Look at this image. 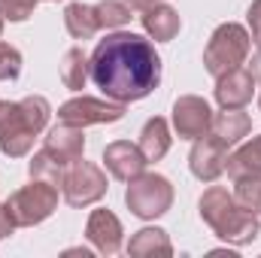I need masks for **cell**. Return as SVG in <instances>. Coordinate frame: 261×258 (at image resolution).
I'll use <instances>...</instances> for the list:
<instances>
[{"instance_id": "1", "label": "cell", "mask_w": 261, "mask_h": 258, "mask_svg": "<svg viewBox=\"0 0 261 258\" xmlns=\"http://www.w3.org/2000/svg\"><path fill=\"white\" fill-rule=\"evenodd\" d=\"M88 67L94 85L116 104L143 100L161 79V61L155 55V46L130 31H116L100 40Z\"/></svg>"}, {"instance_id": "2", "label": "cell", "mask_w": 261, "mask_h": 258, "mask_svg": "<svg viewBox=\"0 0 261 258\" xmlns=\"http://www.w3.org/2000/svg\"><path fill=\"white\" fill-rule=\"evenodd\" d=\"M49 100L40 94H31L18 104L0 107V149L12 158H21L31 152L34 137L49 122Z\"/></svg>"}, {"instance_id": "3", "label": "cell", "mask_w": 261, "mask_h": 258, "mask_svg": "<svg viewBox=\"0 0 261 258\" xmlns=\"http://www.w3.org/2000/svg\"><path fill=\"white\" fill-rule=\"evenodd\" d=\"M200 216H203V222L222 240L249 243V240L258 237V219H255V213L246 210V207H240L234 200V194H228L219 186H213L210 192L200 197Z\"/></svg>"}, {"instance_id": "4", "label": "cell", "mask_w": 261, "mask_h": 258, "mask_svg": "<svg viewBox=\"0 0 261 258\" xmlns=\"http://www.w3.org/2000/svg\"><path fill=\"white\" fill-rule=\"evenodd\" d=\"M249 46H252V37L240 24H222V28H216V34L206 43V52H203V64L210 70V76L219 79V76L237 70L246 61Z\"/></svg>"}, {"instance_id": "5", "label": "cell", "mask_w": 261, "mask_h": 258, "mask_svg": "<svg viewBox=\"0 0 261 258\" xmlns=\"http://www.w3.org/2000/svg\"><path fill=\"white\" fill-rule=\"evenodd\" d=\"M55 203H58V186H52L46 179H37V183L18 189L6 200L15 225H37V222L49 219Z\"/></svg>"}, {"instance_id": "6", "label": "cell", "mask_w": 261, "mask_h": 258, "mask_svg": "<svg viewBox=\"0 0 261 258\" xmlns=\"http://www.w3.org/2000/svg\"><path fill=\"white\" fill-rule=\"evenodd\" d=\"M125 200H128V207L140 219H155V216H161L173 203V189H170V183L164 176L140 173V176L130 179Z\"/></svg>"}, {"instance_id": "7", "label": "cell", "mask_w": 261, "mask_h": 258, "mask_svg": "<svg viewBox=\"0 0 261 258\" xmlns=\"http://www.w3.org/2000/svg\"><path fill=\"white\" fill-rule=\"evenodd\" d=\"M61 189L70 207H88L94 200H100L107 192V176L97 164H88V161H76L70 164V170L61 179Z\"/></svg>"}, {"instance_id": "8", "label": "cell", "mask_w": 261, "mask_h": 258, "mask_svg": "<svg viewBox=\"0 0 261 258\" xmlns=\"http://www.w3.org/2000/svg\"><path fill=\"white\" fill-rule=\"evenodd\" d=\"M122 116H125V104H107V100H97V97H76V100H67L58 110V122L76 125V128L119 122Z\"/></svg>"}, {"instance_id": "9", "label": "cell", "mask_w": 261, "mask_h": 258, "mask_svg": "<svg viewBox=\"0 0 261 258\" xmlns=\"http://www.w3.org/2000/svg\"><path fill=\"white\" fill-rule=\"evenodd\" d=\"M228 167V143L219 140L216 134H203L197 137L195 149H192V173L203 183H213L216 176H222Z\"/></svg>"}, {"instance_id": "10", "label": "cell", "mask_w": 261, "mask_h": 258, "mask_svg": "<svg viewBox=\"0 0 261 258\" xmlns=\"http://www.w3.org/2000/svg\"><path fill=\"white\" fill-rule=\"evenodd\" d=\"M173 125L179 131V137L186 140H197L203 137L210 125H213V110L203 97H195V94H186L173 104Z\"/></svg>"}, {"instance_id": "11", "label": "cell", "mask_w": 261, "mask_h": 258, "mask_svg": "<svg viewBox=\"0 0 261 258\" xmlns=\"http://www.w3.org/2000/svg\"><path fill=\"white\" fill-rule=\"evenodd\" d=\"M103 164H107V170H110L116 179L130 183L134 176L143 173V167H146L149 161H146V155H143V149H140L137 143H130V140H116V143L107 146Z\"/></svg>"}, {"instance_id": "12", "label": "cell", "mask_w": 261, "mask_h": 258, "mask_svg": "<svg viewBox=\"0 0 261 258\" xmlns=\"http://www.w3.org/2000/svg\"><path fill=\"white\" fill-rule=\"evenodd\" d=\"M82 149H85L82 128H76V125H64V122H61L58 128L49 131L46 146H43V152H46V155H52L61 167L76 164V161L82 158Z\"/></svg>"}, {"instance_id": "13", "label": "cell", "mask_w": 261, "mask_h": 258, "mask_svg": "<svg viewBox=\"0 0 261 258\" xmlns=\"http://www.w3.org/2000/svg\"><path fill=\"white\" fill-rule=\"evenodd\" d=\"M255 91V76L249 70H231L225 76L216 79V100L222 104V110H240L252 100Z\"/></svg>"}, {"instance_id": "14", "label": "cell", "mask_w": 261, "mask_h": 258, "mask_svg": "<svg viewBox=\"0 0 261 258\" xmlns=\"http://www.w3.org/2000/svg\"><path fill=\"white\" fill-rule=\"evenodd\" d=\"M85 234H88V240L97 246V252L113 255V252H119V246H122V225H119V219H116L110 210H94V213L88 216Z\"/></svg>"}, {"instance_id": "15", "label": "cell", "mask_w": 261, "mask_h": 258, "mask_svg": "<svg viewBox=\"0 0 261 258\" xmlns=\"http://www.w3.org/2000/svg\"><path fill=\"white\" fill-rule=\"evenodd\" d=\"M143 28H146V34L149 37H155L158 43H167V40H173L176 34H179V28H182V21H179V12L176 9H170V6H161V3H155V6H149V9H143Z\"/></svg>"}, {"instance_id": "16", "label": "cell", "mask_w": 261, "mask_h": 258, "mask_svg": "<svg viewBox=\"0 0 261 258\" xmlns=\"http://www.w3.org/2000/svg\"><path fill=\"white\" fill-rule=\"evenodd\" d=\"M64 24L70 37H76V40H91L97 31H103L97 6H88V3H70L64 9Z\"/></svg>"}, {"instance_id": "17", "label": "cell", "mask_w": 261, "mask_h": 258, "mask_svg": "<svg viewBox=\"0 0 261 258\" xmlns=\"http://www.w3.org/2000/svg\"><path fill=\"white\" fill-rule=\"evenodd\" d=\"M140 149H143V155H146V161H158V158H164L167 155V149H170V131H167V122L164 119H149L143 131H140V143H137Z\"/></svg>"}, {"instance_id": "18", "label": "cell", "mask_w": 261, "mask_h": 258, "mask_svg": "<svg viewBox=\"0 0 261 258\" xmlns=\"http://www.w3.org/2000/svg\"><path fill=\"white\" fill-rule=\"evenodd\" d=\"M249 128H252V122H249V116L240 113V110H225V113L213 116V125H210V131H213L219 140H225L228 146L240 143V140L249 134Z\"/></svg>"}, {"instance_id": "19", "label": "cell", "mask_w": 261, "mask_h": 258, "mask_svg": "<svg viewBox=\"0 0 261 258\" xmlns=\"http://www.w3.org/2000/svg\"><path fill=\"white\" fill-rule=\"evenodd\" d=\"M225 170L234 179L237 176H261V137H255L252 143H246L243 149H237L228 158V167Z\"/></svg>"}, {"instance_id": "20", "label": "cell", "mask_w": 261, "mask_h": 258, "mask_svg": "<svg viewBox=\"0 0 261 258\" xmlns=\"http://www.w3.org/2000/svg\"><path fill=\"white\" fill-rule=\"evenodd\" d=\"M85 79H88V58L82 55V49H67L61 58V82L67 88L79 91L85 88Z\"/></svg>"}, {"instance_id": "21", "label": "cell", "mask_w": 261, "mask_h": 258, "mask_svg": "<svg viewBox=\"0 0 261 258\" xmlns=\"http://www.w3.org/2000/svg\"><path fill=\"white\" fill-rule=\"evenodd\" d=\"M128 252L130 255H155V252L170 255L173 246H170V240H167L164 231H158V228H146V231H140V234L128 243Z\"/></svg>"}, {"instance_id": "22", "label": "cell", "mask_w": 261, "mask_h": 258, "mask_svg": "<svg viewBox=\"0 0 261 258\" xmlns=\"http://www.w3.org/2000/svg\"><path fill=\"white\" fill-rule=\"evenodd\" d=\"M31 176H34V179H46V183H52V186H61V179H64V167H61L52 155L37 152V155L31 158Z\"/></svg>"}, {"instance_id": "23", "label": "cell", "mask_w": 261, "mask_h": 258, "mask_svg": "<svg viewBox=\"0 0 261 258\" xmlns=\"http://www.w3.org/2000/svg\"><path fill=\"white\" fill-rule=\"evenodd\" d=\"M234 200L252 213L261 210V176H237V189H234Z\"/></svg>"}, {"instance_id": "24", "label": "cell", "mask_w": 261, "mask_h": 258, "mask_svg": "<svg viewBox=\"0 0 261 258\" xmlns=\"http://www.w3.org/2000/svg\"><path fill=\"white\" fill-rule=\"evenodd\" d=\"M21 73V55L9 43H0V79H15Z\"/></svg>"}, {"instance_id": "25", "label": "cell", "mask_w": 261, "mask_h": 258, "mask_svg": "<svg viewBox=\"0 0 261 258\" xmlns=\"http://www.w3.org/2000/svg\"><path fill=\"white\" fill-rule=\"evenodd\" d=\"M37 0H0V15L9 21H24L34 12Z\"/></svg>"}, {"instance_id": "26", "label": "cell", "mask_w": 261, "mask_h": 258, "mask_svg": "<svg viewBox=\"0 0 261 258\" xmlns=\"http://www.w3.org/2000/svg\"><path fill=\"white\" fill-rule=\"evenodd\" d=\"M249 28H252V40L261 46V0L249 6Z\"/></svg>"}, {"instance_id": "27", "label": "cell", "mask_w": 261, "mask_h": 258, "mask_svg": "<svg viewBox=\"0 0 261 258\" xmlns=\"http://www.w3.org/2000/svg\"><path fill=\"white\" fill-rule=\"evenodd\" d=\"M12 228H15L12 213H9V207H6V203H0V237H9V234H12Z\"/></svg>"}, {"instance_id": "28", "label": "cell", "mask_w": 261, "mask_h": 258, "mask_svg": "<svg viewBox=\"0 0 261 258\" xmlns=\"http://www.w3.org/2000/svg\"><path fill=\"white\" fill-rule=\"evenodd\" d=\"M119 3H125V6H128L130 12H134V9H140V12H143V9H149V6H155L158 0H119Z\"/></svg>"}, {"instance_id": "29", "label": "cell", "mask_w": 261, "mask_h": 258, "mask_svg": "<svg viewBox=\"0 0 261 258\" xmlns=\"http://www.w3.org/2000/svg\"><path fill=\"white\" fill-rule=\"evenodd\" d=\"M249 73H252V76H255V79L261 82V49H258V55L249 61Z\"/></svg>"}, {"instance_id": "30", "label": "cell", "mask_w": 261, "mask_h": 258, "mask_svg": "<svg viewBox=\"0 0 261 258\" xmlns=\"http://www.w3.org/2000/svg\"><path fill=\"white\" fill-rule=\"evenodd\" d=\"M0 31H3V21H0Z\"/></svg>"}, {"instance_id": "31", "label": "cell", "mask_w": 261, "mask_h": 258, "mask_svg": "<svg viewBox=\"0 0 261 258\" xmlns=\"http://www.w3.org/2000/svg\"><path fill=\"white\" fill-rule=\"evenodd\" d=\"M0 107H3V100H0Z\"/></svg>"}, {"instance_id": "32", "label": "cell", "mask_w": 261, "mask_h": 258, "mask_svg": "<svg viewBox=\"0 0 261 258\" xmlns=\"http://www.w3.org/2000/svg\"><path fill=\"white\" fill-rule=\"evenodd\" d=\"M258 104H261V97H258Z\"/></svg>"}]
</instances>
